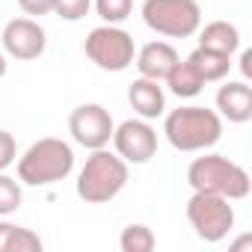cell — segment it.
<instances>
[{
  "mask_svg": "<svg viewBox=\"0 0 252 252\" xmlns=\"http://www.w3.org/2000/svg\"><path fill=\"white\" fill-rule=\"evenodd\" d=\"M163 134L178 152H205L220 143L222 137V119L217 110L208 107H178L166 116Z\"/></svg>",
  "mask_w": 252,
  "mask_h": 252,
  "instance_id": "obj_1",
  "label": "cell"
},
{
  "mask_svg": "<svg viewBox=\"0 0 252 252\" xmlns=\"http://www.w3.org/2000/svg\"><path fill=\"white\" fill-rule=\"evenodd\" d=\"M74 169V149L65 140L45 137L33 143L18 158V181L30 187H48L63 178H68Z\"/></svg>",
  "mask_w": 252,
  "mask_h": 252,
  "instance_id": "obj_2",
  "label": "cell"
},
{
  "mask_svg": "<svg viewBox=\"0 0 252 252\" xmlns=\"http://www.w3.org/2000/svg\"><path fill=\"white\" fill-rule=\"evenodd\" d=\"M187 181L196 193H214V196H225L228 202H237V199H246L249 190H252V181H249V172L222 158V155H205V158H196L187 169Z\"/></svg>",
  "mask_w": 252,
  "mask_h": 252,
  "instance_id": "obj_3",
  "label": "cell"
},
{
  "mask_svg": "<svg viewBox=\"0 0 252 252\" xmlns=\"http://www.w3.org/2000/svg\"><path fill=\"white\" fill-rule=\"evenodd\" d=\"M125 184H128V163L107 149H95L77 175V196L86 205H104L116 199Z\"/></svg>",
  "mask_w": 252,
  "mask_h": 252,
  "instance_id": "obj_4",
  "label": "cell"
},
{
  "mask_svg": "<svg viewBox=\"0 0 252 252\" xmlns=\"http://www.w3.org/2000/svg\"><path fill=\"white\" fill-rule=\"evenodd\" d=\"M143 21L158 36L187 39L202 27V9L196 0H146Z\"/></svg>",
  "mask_w": 252,
  "mask_h": 252,
  "instance_id": "obj_5",
  "label": "cell"
},
{
  "mask_svg": "<svg viewBox=\"0 0 252 252\" xmlns=\"http://www.w3.org/2000/svg\"><path fill=\"white\" fill-rule=\"evenodd\" d=\"M86 57L101 68V71H125L134 63V36L116 24L95 27L86 42H83Z\"/></svg>",
  "mask_w": 252,
  "mask_h": 252,
  "instance_id": "obj_6",
  "label": "cell"
},
{
  "mask_svg": "<svg viewBox=\"0 0 252 252\" xmlns=\"http://www.w3.org/2000/svg\"><path fill=\"white\" fill-rule=\"evenodd\" d=\"M187 220L205 243H220L234 228V208L228 205L225 196L193 190V196L187 202Z\"/></svg>",
  "mask_w": 252,
  "mask_h": 252,
  "instance_id": "obj_7",
  "label": "cell"
},
{
  "mask_svg": "<svg viewBox=\"0 0 252 252\" xmlns=\"http://www.w3.org/2000/svg\"><path fill=\"white\" fill-rule=\"evenodd\" d=\"M113 116L107 107L101 104H80L71 110L68 116V131L74 137L77 146L95 152V149H107L113 140Z\"/></svg>",
  "mask_w": 252,
  "mask_h": 252,
  "instance_id": "obj_8",
  "label": "cell"
},
{
  "mask_svg": "<svg viewBox=\"0 0 252 252\" xmlns=\"http://www.w3.org/2000/svg\"><path fill=\"white\" fill-rule=\"evenodd\" d=\"M113 146L125 163H149L158 155V131L149 119H128L113 128Z\"/></svg>",
  "mask_w": 252,
  "mask_h": 252,
  "instance_id": "obj_9",
  "label": "cell"
},
{
  "mask_svg": "<svg viewBox=\"0 0 252 252\" xmlns=\"http://www.w3.org/2000/svg\"><path fill=\"white\" fill-rule=\"evenodd\" d=\"M0 42H3V51L15 60H36L45 54L48 36L42 30L39 21L33 18H12L3 30H0Z\"/></svg>",
  "mask_w": 252,
  "mask_h": 252,
  "instance_id": "obj_10",
  "label": "cell"
},
{
  "mask_svg": "<svg viewBox=\"0 0 252 252\" xmlns=\"http://www.w3.org/2000/svg\"><path fill=\"white\" fill-rule=\"evenodd\" d=\"M217 110H220V116H225L234 125L249 122L252 119V89L243 80L220 86V92H217Z\"/></svg>",
  "mask_w": 252,
  "mask_h": 252,
  "instance_id": "obj_11",
  "label": "cell"
},
{
  "mask_svg": "<svg viewBox=\"0 0 252 252\" xmlns=\"http://www.w3.org/2000/svg\"><path fill=\"white\" fill-rule=\"evenodd\" d=\"M178 63V51L169 45V42H149L140 54H137V68H140V77H149V80H163L172 65Z\"/></svg>",
  "mask_w": 252,
  "mask_h": 252,
  "instance_id": "obj_12",
  "label": "cell"
},
{
  "mask_svg": "<svg viewBox=\"0 0 252 252\" xmlns=\"http://www.w3.org/2000/svg\"><path fill=\"white\" fill-rule=\"evenodd\" d=\"M128 101L140 119H158L166 110V95L160 89V80H149V77H137L131 83Z\"/></svg>",
  "mask_w": 252,
  "mask_h": 252,
  "instance_id": "obj_13",
  "label": "cell"
},
{
  "mask_svg": "<svg viewBox=\"0 0 252 252\" xmlns=\"http://www.w3.org/2000/svg\"><path fill=\"white\" fill-rule=\"evenodd\" d=\"M196 33H199V48H208V51H217V54H228V57L240 48V33L228 21H211V24H205Z\"/></svg>",
  "mask_w": 252,
  "mask_h": 252,
  "instance_id": "obj_14",
  "label": "cell"
},
{
  "mask_svg": "<svg viewBox=\"0 0 252 252\" xmlns=\"http://www.w3.org/2000/svg\"><path fill=\"white\" fill-rule=\"evenodd\" d=\"M187 63L199 71V77L205 83H214V80H222L231 68V57L228 54H217V51H208V48H196Z\"/></svg>",
  "mask_w": 252,
  "mask_h": 252,
  "instance_id": "obj_15",
  "label": "cell"
},
{
  "mask_svg": "<svg viewBox=\"0 0 252 252\" xmlns=\"http://www.w3.org/2000/svg\"><path fill=\"white\" fill-rule=\"evenodd\" d=\"M0 252H42V237L24 225L0 220Z\"/></svg>",
  "mask_w": 252,
  "mask_h": 252,
  "instance_id": "obj_16",
  "label": "cell"
},
{
  "mask_svg": "<svg viewBox=\"0 0 252 252\" xmlns=\"http://www.w3.org/2000/svg\"><path fill=\"white\" fill-rule=\"evenodd\" d=\"M163 80H166V86L172 89V95H178V98H196V95L202 92V86H205V80L199 77V71H196L187 60H178V63L172 65V71H169Z\"/></svg>",
  "mask_w": 252,
  "mask_h": 252,
  "instance_id": "obj_17",
  "label": "cell"
},
{
  "mask_svg": "<svg viewBox=\"0 0 252 252\" xmlns=\"http://www.w3.org/2000/svg\"><path fill=\"white\" fill-rule=\"evenodd\" d=\"M155 231L143 222H134L128 228H122V237H119V246L122 252H152L155 249Z\"/></svg>",
  "mask_w": 252,
  "mask_h": 252,
  "instance_id": "obj_18",
  "label": "cell"
},
{
  "mask_svg": "<svg viewBox=\"0 0 252 252\" xmlns=\"http://www.w3.org/2000/svg\"><path fill=\"white\" fill-rule=\"evenodd\" d=\"M95 9L104 24H122L125 18H131L134 0H95Z\"/></svg>",
  "mask_w": 252,
  "mask_h": 252,
  "instance_id": "obj_19",
  "label": "cell"
},
{
  "mask_svg": "<svg viewBox=\"0 0 252 252\" xmlns=\"http://www.w3.org/2000/svg\"><path fill=\"white\" fill-rule=\"evenodd\" d=\"M21 208V184L0 172V217L15 214Z\"/></svg>",
  "mask_w": 252,
  "mask_h": 252,
  "instance_id": "obj_20",
  "label": "cell"
},
{
  "mask_svg": "<svg viewBox=\"0 0 252 252\" xmlns=\"http://www.w3.org/2000/svg\"><path fill=\"white\" fill-rule=\"evenodd\" d=\"M89 6H92V0H54V12L63 21H80V18H86Z\"/></svg>",
  "mask_w": 252,
  "mask_h": 252,
  "instance_id": "obj_21",
  "label": "cell"
},
{
  "mask_svg": "<svg viewBox=\"0 0 252 252\" xmlns=\"http://www.w3.org/2000/svg\"><path fill=\"white\" fill-rule=\"evenodd\" d=\"M15 155H18V149H15V137H12L9 131H0V172L15 163Z\"/></svg>",
  "mask_w": 252,
  "mask_h": 252,
  "instance_id": "obj_22",
  "label": "cell"
},
{
  "mask_svg": "<svg viewBox=\"0 0 252 252\" xmlns=\"http://www.w3.org/2000/svg\"><path fill=\"white\" fill-rule=\"evenodd\" d=\"M18 6H21L27 15L42 18V15H48V12H54V0H18Z\"/></svg>",
  "mask_w": 252,
  "mask_h": 252,
  "instance_id": "obj_23",
  "label": "cell"
},
{
  "mask_svg": "<svg viewBox=\"0 0 252 252\" xmlns=\"http://www.w3.org/2000/svg\"><path fill=\"white\" fill-rule=\"evenodd\" d=\"M240 63H243V65H240V68H243V74L249 77V74H252V65H249V63H252V51H243V57H240Z\"/></svg>",
  "mask_w": 252,
  "mask_h": 252,
  "instance_id": "obj_24",
  "label": "cell"
},
{
  "mask_svg": "<svg viewBox=\"0 0 252 252\" xmlns=\"http://www.w3.org/2000/svg\"><path fill=\"white\" fill-rule=\"evenodd\" d=\"M6 65H9V63H6V54H3V51H0V77H3V74H6Z\"/></svg>",
  "mask_w": 252,
  "mask_h": 252,
  "instance_id": "obj_25",
  "label": "cell"
}]
</instances>
